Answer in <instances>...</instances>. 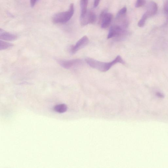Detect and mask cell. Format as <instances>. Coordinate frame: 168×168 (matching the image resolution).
<instances>
[{"instance_id":"obj_1","label":"cell","mask_w":168,"mask_h":168,"mask_svg":"<svg viewBox=\"0 0 168 168\" xmlns=\"http://www.w3.org/2000/svg\"><path fill=\"white\" fill-rule=\"evenodd\" d=\"M85 61L91 67L98 70L101 72L107 71L112 66L118 63L124 64V61L120 56H117L113 61L108 62H100L90 58H86Z\"/></svg>"},{"instance_id":"obj_2","label":"cell","mask_w":168,"mask_h":168,"mask_svg":"<svg viewBox=\"0 0 168 168\" xmlns=\"http://www.w3.org/2000/svg\"><path fill=\"white\" fill-rule=\"evenodd\" d=\"M74 6L73 3L70 5L67 11L56 14L52 17V22L55 24H64L71 19L74 13Z\"/></svg>"},{"instance_id":"obj_3","label":"cell","mask_w":168,"mask_h":168,"mask_svg":"<svg viewBox=\"0 0 168 168\" xmlns=\"http://www.w3.org/2000/svg\"><path fill=\"white\" fill-rule=\"evenodd\" d=\"M125 28L120 25H114L110 28L107 38H110L114 37L119 38L127 34Z\"/></svg>"},{"instance_id":"obj_4","label":"cell","mask_w":168,"mask_h":168,"mask_svg":"<svg viewBox=\"0 0 168 168\" xmlns=\"http://www.w3.org/2000/svg\"><path fill=\"white\" fill-rule=\"evenodd\" d=\"M113 16L111 14L108 13L106 10L101 12L100 16L99 21L103 28H106L109 27L112 22Z\"/></svg>"},{"instance_id":"obj_5","label":"cell","mask_w":168,"mask_h":168,"mask_svg":"<svg viewBox=\"0 0 168 168\" xmlns=\"http://www.w3.org/2000/svg\"><path fill=\"white\" fill-rule=\"evenodd\" d=\"M96 19L95 14L93 12L87 11L85 15L80 16V22L81 25L85 26L89 24H93L95 22Z\"/></svg>"},{"instance_id":"obj_6","label":"cell","mask_w":168,"mask_h":168,"mask_svg":"<svg viewBox=\"0 0 168 168\" xmlns=\"http://www.w3.org/2000/svg\"><path fill=\"white\" fill-rule=\"evenodd\" d=\"M57 62L62 67L66 69H70L81 64L82 62L79 59L70 60H58Z\"/></svg>"},{"instance_id":"obj_7","label":"cell","mask_w":168,"mask_h":168,"mask_svg":"<svg viewBox=\"0 0 168 168\" xmlns=\"http://www.w3.org/2000/svg\"><path fill=\"white\" fill-rule=\"evenodd\" d=\"M89 39L86 36H84L78 41L76 44L72 47L71 52L72 54L76 53L81 49L85 47L88 45Z\"/></svg>"},{"instance_id":"obj_8","label":"cell","mask_w":168,"mask_h":168,"mask_svg":"<svg viewBox=\"0 0 168 168\" xmlns=\"http://www.w3.org/2000/svg\"><path fill=\"white\" fill-rule=\"evenodd\" d=\"M17 37L16 34L10 33L2 29L0 30V38L3 40L12 41L16 40Z\"/></svg>"},{"instance_id":"obj_9","label":"cell","mask_w":168,"mask_h":168,"mask_svg":"<svg viewBox=\"0 0 168 168\" xmlns=\"http://www.w3.org/2000/svg\"><path fill=\"white\" fill-rule=\"evenodd\" d=\"M158 10V6L156 3L154 2H150L148 5V9L146 13L150 17L154 15Z\"/></svg>"},{"instance_id":"obj_10","label":"cell","mask_w":168,"mask_h":168,"mask_svg":"<svg viewBox=\"0 0 168 168\" xmlns=\"http://www.w3.org/2000/svg\"><path fill=\"white\" fill-rule=\"evenodd\" d=\"M88 0H80V7L81 9L80 16L85 15L87 11V7Z\"/></svg>"},{"instance_id":"obj_11","label":"cell","mask_w":168,"mask_h":168,"mask_svg":"<svg viewBox=\"0 0 168 168\" xmlns=\"http://www.w3.org/2000/svg\"><path fill=\"white\" fill-rule=\"evenodd\" d=\"M54 110L59 113H64L68 110V107L64 104H59L55 106L54 108Z\"/></svg>"},{"instance_id":"obj_12","label":"cell","mask_w":168,"mask_h":168,"mask_svg":"<svg viewBox=\"0 0 168 168\" xmlns=\"http://www.w3.org/2000/svg\"><path fill=\"white\" fill-rule=\"evenodd\" d=\"M13 45L4 41L1 40L0 41V50H4L11 47Z\"/></svg>"},{"instance_id":"obj_13","label":"cell","mask_w":168,"mask_h":168,"mask_svg":"<svg viewBox=\"0 0 168 168\" xmlns=\"http://www.w3.org/2000/svg\"><path fill=\"white\" fill-rule=\"evenodd\" d=\"M149 16L146 12L142 16L141 19L140 20L138 23V25L139 27H142L144 26L146 22L147 19Z\"/></svg>"},{"instance_id":"obj_14","label":"cell","mask_w":168,"mask_h":168,"mask_svg":"<svg viewBox=\"0 0 168 168\" xmlns=\"http://www.w3.org/2000/svg\"><path fill=\"white\" fill-rule=\"evenodd\" d=\"M127 9L126 7H124L118 11L116 16L117 20L120 19L122 17L126 16Z\"/></svg>"},{"instance_id":"obj_15","label":"cell","mask_w":168,"mask_h":168,"mask_svg":"<svg viewBox=\"0 0 168 168\" xmlns=\"http://www.w3.org/2000/svg\"><path fill=\"white\" fill-rule=\"evenodd\" d=\"M146 3L145 0H137L136 4L135 7L136 8H139L144 6Z\"/></svg>"},{"instance_id":"obj_16","label":"cell","mask_w":168,"mask_h":168,"mask_svg":"<svg viewBox=\"0 0 168 168\" xmlns=\"http://www.w3.org/2000/svg\"><path fill=\"white\" fill-rule=\"evenodd\" d=\"M164 11L166 14L168 16V1H166L164 5Z\"/></svg>"},{"instance_id":"obj_17","label":"cell","mask_w":168,"mask_h":168,"mask_svg":"<svg viewBox=\"0 0 168 168\" xmlns=\"http://www.w3.org/2000/svg\"><path fill=\"white\" fill-rule=\"evenodd\" d=\"M39 0H30V3L31 8H33L35 5L37 3Z\"/></svg>"},{"instance_id":"obj_18","label":"cell","mask_w":168,"mask_h":168,"mask_svg":"<svg viewBox=\"0 0 168 168\" xmlns=\"http://www.w3.org/2000/svg\"><path fill=\"white\" fill-rule=\"evenodd\" d=\"M100 0H94V8H96L99 5Z\"/></svg>"},{"instance_id":"obj_19","label":"cell","mask_w":168,"mask_h":168,"mask_svg":"<svg viewBox=\"0 0 168 168\" xmlns=\"http://www.w3.org/2000/svg\"><path fill=\"white\" fill-rule=\"evenodd\" d=\"M156 93L157 96H159L160 97H163V94L162 93H161L160 92H157Z\"/></svg>"}]
</instances>
